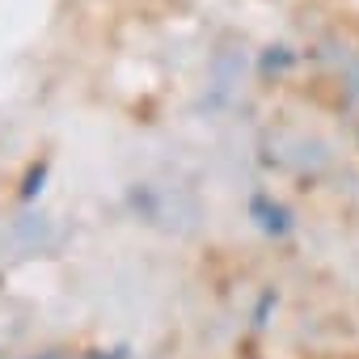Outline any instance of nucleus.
<instances>
[{"label": "nucleus", "instance_id": "1", "mask_svg": "<svg viewBox=\"0 0 359 359\" xmlns=\"http://www.w3.org/2000/svg\"><path fill=\"white\" fill-rule=\"evenodd\" d=\"M250 216H254V220H258V229H262V233H271V237H283V233L292 229V212H287L283 203H271L266 195H254Z\"/></svg>", "mask_w": 359, "mask_h": 359}, {"label": "nucleus", "instance_id": "2", "mask_svg": "<svg viewBox=\"0 0 359 359\" xmlns=\"http://www.w3.org/2000/svg\"><path fill=\"white\" fill-rule=\"evenodd\" d=\"M43 177H47V165H34V169L26 173V187H22V199H34V195L43 191Z\"/></svg>", "mask_w": 359, "mask_h": 359}]
</instances>
